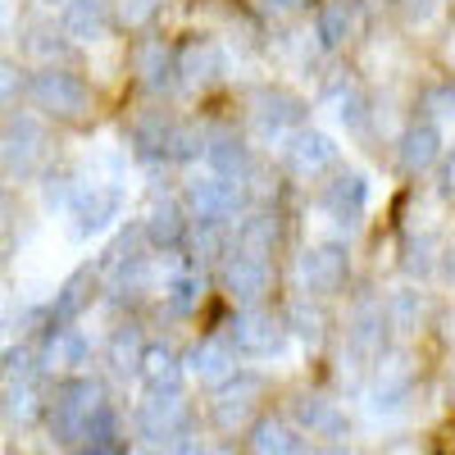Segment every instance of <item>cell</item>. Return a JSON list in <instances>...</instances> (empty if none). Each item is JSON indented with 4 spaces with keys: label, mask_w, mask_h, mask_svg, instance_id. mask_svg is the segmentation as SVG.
Masks as SVG:
<instances>
[{
    "label": "cell",
    "mask_w": 455,
    "mask_h": 455,
    "mask_svg": "<svg viewBox=\"0 0 455 455\" xmlns=\"http://www.w3.org/2000/svg\"><path fill=\"white\" fill-rule=\"evenodd\" d=\"M10 237H14V219H10V210L0 205V251L10 246Z\"/></svg>",
    "instance_id": "bcb514c9"
},
{
    "label": "cell",
    "mask_w": 455,
    "mask_h": 455,
    "mask_svg": "<svg viewBox=\"0 0 455 455\" xmlns=\"http://www.w3.org/2000/svg\"><path fill=\"white\" fill-rule=\"evenodd\" d=\"M182 369H187V378H192L196 387L223 392L237 378V351H233V341L210 337V341H196V347L182 355Z\"/></svg>",
    "instance_id": "7c38bea8"
},
{
    "label": "cell",
    "mask_w": 455,
    "mask_h": 455,
    "mask_svg": "<svg viewBox=\"0 0 455 455\" xmlns=\"http://www.w3.org/2000/svg\"><path fill=\"white\" fill-rule=\"evenodd\" d=\"M5 414H10V424H19V428H28L36 414L46 410V401H42V387H36V378H14V383H5Z\"/></svg>",
    "instance_id": "1f68e13d"
},
{
    "label": "cell",
    "mask_w": 455,
    "mask_h": 455,
    "mask_svg": "<svg viewBox=\"0 0 455 455\" xmlns=\"http://www.w3.org/2000/svg\"><path fill=\"white\" fill-rule=\"evenodd\" d=\"M424 109H428V124H437L442 132L455 128V87H433L424 96Z\"/></svg>",
    "instance_id": "60d3db41"
},
{
    "label": "cell",
    "mask_w": 455,
    "mask_h": 455,
    "mask_svg": "<svg viewBox=\"0 0 455 455\" xmlns=\"http://www.w3.org/2000/svg\"><path fill=\"white\" fill-rule=\"evenodd\" d=\"M442 264V255H437V242H433V233H419L410 242V255H405V269L414 274V278H428L433 269Z\"/></svg>",
    "instance_id": "ab89813d"
},
{
    "label": "cell",
    "mask_w": 455,
    "mask_h": 455,
    "mask_svg": "<svg viewBox=\"0 0 455 455\" xmlns=\"http://www.w3.org/2000/svg\"><path fill=\"white\" fill-rule=\"evenodd\" d=\"M283 164H287V173L315 182V178H328L341 164V146L319 128H296L283 146Z\"/></svg>",
    "instance_id": "30bf717a"
},
{
    "label": "cell",
    "mask_w": 455,
    "mask_h": 455,
    "mask_svg": "<svg viewBox=\"0 0 455 455\" xmlns=\"http://www.w3.org/2000/svg\"><path fill=\"white\" fill-rule=\"evenodd\" d=\"M383 455H424V451L414 446V442H387V446H383Z\"/></svg>",
    "instance_id": "c3c4849f"
},
{
    "label": "cell",
    "mask_w": 455,
    "mask_h": 455,
    "mask_svg": "<svg viewBox=\"0 0 455 455\" xmlns=\"http://www.w3.org/2000/svg\"><path fill=\"white\" fill-rule=\"evenodd\" d=\"M274 242H278V219H274L269 210H251V214H242V223H237V246H242V251H251V255H269Z\"/></svg>",
    "instance_id": "836d02e7"
},
{
    "label": "cell",
    "mask_w": 455,
    "mask_h": 455,
    "mask_svg": "<svg viewBox=\"0 0 455 455\" xmlns=\"http://www.w3.org/2000/svg\"><path fill=\"white\" fill-rule=\"evenodd\" d=\"M100 405H105V387L96 383V378H68V383L55 392V401H51V437L60 446H78L83 424Z\"/></svg>",
    "instance_id": "7a4b0ae2"
},
{
    "label": "cell",
    "mask_w": 455,
    "mask_h": 455,
    "mask_svg": "<svg viewBox=\"0 0 455 455\" xmlns=\"http://www.w3.org/2000/svg\"><path fill=\"white\" fill-rule=\"evenodd\" d=\"M251 455H306V437L287 419H259L251 437Z\"/></svg>",
    "instance_id": "f546056e"
},
{
    "label": "cell",
    "mask_w": 455,
    "mask_h": 455,
    "mask_svg": "<svg viewBox=\"0 0 455 455\" xmlns=\"http://www.w3.org/2000/svg\"><path fill=\"white\" fill-rule=\"evenodd\" d=\"M141 233H146V242L156 246V251L178 246V237H182V210L173 201H156V205H150V214H146Z\"/></svg>",
    "instance_id": "e575fe53"
},
{
    "label": "cell",
    "mask_w": 455,
    "mask_h": 455,
    "mask_svg": "<svg viewBox=\"0 0 455 455\" xmlns=\"http://www.w3.org/2000/svg\"><path fill=\"white\" fill-rule=\"evenodd\" d=\"M255 401H259V378H233L223 392H219V401H214V419H219V428H242L246 419H251V410H255Z\"/></svg>",
    "instance_id": "484cf974"
},
{
    "label": "cell",
    "mask_w": 455,
    "mask_h": 455,
    "mask_svg": "<svg viewBox=\"0 0 455 455\" xmlns=\"http://www.w3.org/2000/svg\"><path fill=\"white\" fill-rule=\"evenodd\" d=\"M410 401H414V355L401 351V347L383 351V355H378V369H373V387L364 396L369 414L392 419V414H401Z\"/></svg>",
    "instance_id": "3957f363"
},
{
    "label": "cell",
    "mask_w": 455,
    "mask_h": 455,
    "mask_svg": "<svg viewBox=\"0 0 455 455\" xmlns=\"http://www.w3.org/2000/svg\"><path fill=\"white\" fill-rule=\"evenodd\" d=\"M160 300H164V310L173 319H187L205 300V278L196 269H182V264H178V269H169L160 278Z\"/></svg>",
    "instance_id": "cb8c5ba5"
},
{
    "label": "cell",
    "mask_w": 455,
    "mask_h": 455,
    "mask_svg": "<svg viewBox=\"0 0 455 455\" xmlns=\"http://www.w3.org/2000/svg\"><path fill=\"white\" fill-rule=\"evenodd\" d=\"M437 5H442V0H405L410 19H419V23H428V19L437 14Z\"/></svg>",
    "instance_id": "f6af8a7d"
},
{
    "label": "cell",
    "mask_w": 455,
    "mask_h": 455,
    "mask_svg": "<svg viewBox=\"0 0 455 455\" xmlns=\"http://www.w3.org/2000/svg\"><path fill=\"white\" fill-rule=\"evenodd\" d=\"M287 332L296 341H306V347H315V341L323 337V310L315 306V296H296L287 306Z\"/></svg>",
    "instance_id": "d590c367"
},
{
    "label": "cell",
    "mask_w": 455,
    "mask_h": 455,
    "mask_svg": "<svg viewBox=\"0 0 455 455\" xmlns=\"http://www.w3.org/2000/svg\"><path fill=\"white\" fill-rule=\"evenodd\" d=\"M223 46L219 42H192V46H182L178 55V78L187 87H210L223 78Z\"/></svg>",
    "instance_id": "603a6c76"
},
{
    "label": "cell",
    "mask_w": 455,
    "mask_h": 455,
    "mask_svg": "<svg viewBox=\"0 0 455 455\" xmlns=\"http://www.w3.org/2000/svg\"><path fill=\"white\" fill-rule=\"evenodd\" d=\"M160 455H205V446H201L196 437H178V442H169Z\"/></svg>",
    "instance_id": "ee69618b"
},
{
    "label": "cell",
    "mask_w": 455,
    "mask_h": 455,
    "mask_svg": "<svg viewBox=\"0 0 455 455\" xmlns=\"http://www.w3.org/2000/svg\"><path fill=\"white\" fill-rule=\"evenodd\" d=\"M446 337L455 341V310H451V319H446Z\"/></svg>",
    "instance_id": "11a10c76"
},
{
    "label": "cell",
    "mask_w": 455,
    "mask_h": 455,
    "mask_svg": "<svg viewBox=\"0 0 455 455\" xmlns=\"http://www.w3.org/2000/svg\"><path fill=\"white\" fill-rule=\"evenodd\" d=\"M205 169H214L219 178L242 187L251 178V156L233 132H214V137H205Z\"/></svg>",
    "instance_id": "d4e9b609"
},
{
    "label": "cell",
    "mask_w": 455,
    "mask_h": 455,
    "mask_svg": "<svg viewBox=\"0 0 455 455\" xmlns=\"http://www.w3.org/2000/svg\"><path fill=\"white\" fill-rule=\"evenodd\" d=\"M119 437H124V428H119V414H114L109 405H100L92 419L83 424V437H78V446L87 451V455H114L119 451Z\"/></svg>",
    "instance_id": "4dcf8cb0"
},
{
    "label": "cell",
    "mask_w": 455,
    "mask_h": 455,
    "mask_svg": "<svg viewBox=\"0 0 455 455\" xmlns=\"http://www.w3.org/2000/svg\"><path fill=\"white\" fill-rule=\"evenodd\" d=\"M347 269H351V255L337 237L310 242L296 255V287L306 296H328V291H337L341 283H347Z\"/></svg>",
    "instance_id": "52a82bcc"
},
{
    "label": "cell",
    "mask_w": 455,
    "mask_h": 455,
    "mask_svg": "<svg viewBox=\"0 0 455 455\" xmlns=\"http://www.w3.org/2000/svg\"><path fill=\"white\" fill-rule=\"evenodd\" d=\"M296 128H306V105H300L291 92L274 87V92H259L251 100V132L259 146H287V137Z\"/></svg>",
    "instance_id": "8992f818"
},
{
    "label": "cell",
    "mask_w": 455,
    "mask_h": 455,
    "mask_svg": "<svg viewBox=\"0 0 455 455\" xmlns=\"http://www.w3.org/2000/svg\"><path fill=\"white\" fill-rule=\"evenodd\" d=\"M442 60L455 68V28H451V36H446V46H442Z\"/></svg>",
    "instance_id": "816d5d0a"
},
{
    "label": "cell",
    "mask_w": 455,
    "mask_h": 455,
    "mask_svg": "<svg viewBox=\"0 0 455 455\" xmlns=\"http://www.w3.org/2000/svg\"><path fill=\"white\" fill-rule=\"evenodd\" d=\"M46 150V128L36 114H14L0 132V160L10 164V173H32V164Z\"/></svg>",
    "instance_id": "5bb4252c"
},
{
    "label": "cell",
    "mask_w": 455,
    "mask_h": 455,
    "mask_svg": "<svg viewBox=\"0 0 455 455\" xmlns=\"http://www.w3.org/2000/svg\"><path fill=\"white\" fill-rule=\"evenodd\" d=\"M137 73H141V83H146L150 92H164V87L173 83L178 64H173V55H169L164 42H141V46H137Z\"/></svg>",
    "instance_id": "d6a6232c"
},
{
    "label": "cell",
    "mask_w": 455,
    "mask_h": 455,
    "mask_svg": "<svg viewBox=\"0 0 455 455\" xmlns=\"http://www.w3.org/2000/svg\"><path fill=\"white\" fill-rule=\"evenodd\" d=\"M205 455H233V451H228V446H205Z\"/></svg>",
    "instance_id": "db71d44e"
},
{
    "label": "cell",
    "mask_w": 455,
    "mask_h": 455,
    "mask_svg": "<svg viewBox=\"0 0 455 455\" xmlns=\"http://www.w3.org/2000/svg\"><path fill=\"white\" fill-rule=\"evenodd\" d=\"M296 5H306V0H264V10H278V14L283 10H296Z\"/></svg>",
    "instance_id": "f907efd6"
},
{
    "label": "cell",
    "mask_w": 455,
    "mask_h": 455,
    "mask_svg": "<svg viewBox=\"0 0 455 455\" xmlns=\"http://www.w3.org/2000/svg\"><path fill=\"white\" fill-rule=\"evenodd\" d=\"M291 419L300 433H310V437H323V442H347V410H341L337 401L328 396H296L291 405Z\"/></svg>",
    "instance_id": "9a60e30c"
},
{
    "label": "cell",
    "mask_w": 455,
    "mask_h": 455,
    "mask_svg": "<svg viewBox=\"0 0 455 455\" xmlns=\"http://www.w3.org/2000/svg\"><path fill=\"white\" fill-rule=\"evenodd\" d=\"M373 205V173L369 169H341L328 187H323V201H319V219L332 223V233H347L355 228Z\"/></svg>",
    "instance_id": "277c9868"
},
{
    "label": "cell",
    "mask_w": 455,
    "mask_h": 455,
    "mask_svg": "<svg viewBox=\"0 0 455 455\" xmlns=\"http://www.w3.org/2000/svg\"><path fill=\"white\" fill-rule=\"evenodd\" d=\"M173 137H178V124H169L160 109L141 114V119L132 124V150L141 160H150V164L173 160Z\"/></svg>",
    "instance_id": "44dd1931"
},
{
    "label": "cell",
    "mask_w": 455,
    "mask_h": 455,
    "mask_svg": "<svg viewBox=\"0 0 455 455\" xmlns=\"http://www.w3.org/2000/svg\"><path fill=\"white\" fill-rule=\"evenodd\" d=\"M137 378H141V387L146 392H178L182 387V355L173 347H164V341H156V347H146L141 351V364H137Z\"/></svg>",
    "instance_id": "d6986e66"
},
{
    "label": "cell",
    "mask_w": 455,
    "mask_h": 455,
    "mask_svg": "<svg viewBox=\"0 0 455 455\" xmlns=\"http://www.w3.org/2000/svg\"><path fill=\"white\" fill-rule=\"evenodd\" d=\"M442 274H446V283H455V246L442 255Z\"/></svg>",
    "instance_id": "681fc988"
},
{
    "label": "cell",
    "mask_w": 455,
    "mask_h": 455,
    "mask_svg": "<svg viewBox=\"0 0 455 455\" xmlns=\"http://www.w3.org/2000/svg\"><path fill=\"white\" fill-rule=\"evenodd\" d=\"M315 36L323 51H337L355 36V5L351 0H323L319 5V19H315Z\"/></svg>",
    "instance_id": "f1b7e54d"
},
{
    "label": "cell",
    "mask_w": 455,
    "mask_h": 455,
    "mask_svg": "<svg viewBox=\"0 0 455 455\" xmlns=\"http://www.w3.org/2000/svg\"><path fill=\"white\" fill-rule=\"evenodd\" d=\"M156 10H160V0H119V19H124L128 28L150 23V19H156Z\"/></svg>",
    "instance_id": "b9f144b4"
},
{
    "label": "cell",
    "mask_w": 455,
    "mask_h": 455,
    "mask_svg": "<svg viewBox=\"0 0 455 455\" xmlns=\"http://www.w3.org/2000/svg\"><path fill=\"white\" fill-rule=\"evenodd\" d=\"M141 332L132 328V323H124L119 332L109 337V347H105V364L114 369V373H137V364H141Z\"/></svg>",
    "instance_id": "8d00e7d4"
},
{
    "label": "cell",
    "mask_w": 455,
    "mask_h": 455,
    "mask_svg": "<svg viewBox=\"0 0 455 455\" xmlns=\"http://www.w3.org/2000/svg\"><path fill=\"white\" fill-rule=\"evenodd\" d=\"M124 187H109V182H100V178H78L73 182V196H68V205H64V228H68V237L73 242H100L114 223H119V214H124Z\"/></svg>",
    "instance_id": "6da1fadb"
},
{
    "label": "cell",
    "mask_w": 455,
    "mask_h": 455,
    "mask_svg": "<svg viewBox=\"0 0 455 455\" xmlns=\"http://www.w3.org/2000/svg\"><path fill=\"white\" fill-rule=\"evenodd\" d=\"M10 19H14V0H0V28H10Z\"/></svg>",
    "instance_id": "f5cc1de1"
},
{
    "label": "cell",
    "mask_w": 455,
    "mask_h": 455,
    "mask_svg": "<svg viewBox=\"0 0 455 455\" xmlns=\"http://www.w3.org/2000/svg\"><path fill=\"white\" fill-rule=\"evenodd\" d=\"M383 337H387L383 300H360L351 310V323H347V351L355 360H373V355H383Z\"/></svg>",
    "instance_id": "2e32d148"
},
{
    "label": "cell",
    "mask_w": 455,
    "mask_h": 455,
    "mask_svg": "<svg viewBox=\"0 0 455 455\" xmlns=\"http://www.w3.org/2000/svg\"><path fill=\"white\" fill-rule=\"evenodd\" d=\"M64 28H55V23H36V28H28V55L32 60H42V64H55L60 60V51H64Z\"/></svg>",
    "instance_id": "74e56055"
},
{
    "label": "cell",
    "mask_w": 455,
    "mask_h": 455,
    "mask_svg": "<svg viewBox=\"0 0 455 455\" xmlns=\"http://www.w3.org/2000/svg\"><path fill=\"white\" fill-rule=\"evenodd\" d=\"M387 328H396L401 337H414L424 328V319H428V296L414 287V283H405V287H396L392 296H387Z\"/></svg>",
    "instance_id": "4316f807"
},
{
    "label": "cell",
    "mask_w": 455,
    "mask_h": 455,
    "mask_svg": "<svg viewBox=\"0 0 455 455\" xmlns=\"http://www.w3.org/2000/svg\"><path fill=\"white\" fill-rule=\"evenodd\" d=\"M92 296H96L92 274H87V269H73V274L55 287V296H51V319H55V323H73V319L92 306Z\"/></svg>",
    "instance_id": "83f0119b"
},
{
    "label": "cell",
    "mask_w": 455,
    "mask_h": 455,
    "mask_svg": "<svg viewBox=\"0 0 455 455\" xmlns=\"http://www.w3.org/2000/svg\"><path fill=\"white\" fill-rule=\"evenodd\" d=\"M187 210H192V223H233L242 210V187L219 178L214 169H196L187 178Z\"/></svg>",
    "instance_id": "ba28073f"
},
{
    "label": "cell",
    "mask_w": 455,
    "mask_h": 455,
    "mask_svg": "<svg viewBox=\"0 0 455 455\" xmlns=\"http://www.w3.org/2000/svg\"><path fill=\"white\" fill-rule=\"evenodd\" d=\"M228 341H233V351L246 355V360H283L287 355V323L259 315V310H246L233 319V328H228Z\"/></svg>",
    "instance_id": "9c48e42d"
},
{
    "label": "cell",
    "mask_w": 455,
    "mask_h": 455,
    "mask_svg": "<svg viewBox=\"0 0 455 455\" xmlns=\"http://www.w3.org/2000/svg\"><path fill=\"white\" fill-rule=\"evenodd\" d=\"M137 437L141 442H178L187 437V401L182 392H146L137 405Z\"/></svg>",
    "instance_id": "8fae6325"
},
{
    "label": "cell",
    "mask_w": 455,
    "mask_h": 455,
    "mask_svg": "<svg viewBox=\"0 0 455 455\" xmlns=\"http://www.w3.org/2000/svg\"><path fill=\"white\" fill-rule=\"evenodd\" d=\"M223 287L228 296L237 300V306L255 310L259 306V296L269 291V255H251V251H233L223 259Z\"/></svg>",
    "instance_id": "4fadbf2b"
},
{
    "label": "cell",
    "mask_w": 455,
    "mask_h": 455,
    "mask_svg": "<svg viewBox=\"0 0 455 455\" xmlns=\"http://www.w3.org/2000/svg\"><path fill=\"white\" fill-rule=\"evenodd\" d=\"M87 60H92V73L100 83H114L124 73V46L114 42V36H100V42L87 46Z\"/></svg>",
    "instance_id": "f35d334b"
},
{
    "label": "cell",
    "mask_w": 455,
    "mask_h": 455,
    "mask_svg": "<svg viewBox=\"0 0 455 455\" xmlns=\"http://www.w3.org/2000/svg\"><path fill=\"white\" fill-rule=\"evenodd\" d=\"M442 192H446V196H455V156L442 164Z\"/></svg>",
    "instance_id": "7dc6e473"
},
{
    "label": "cell",
    "mask_w": 455,
    "mask_h": 455,
    "mask_svg": "<svg viewBox=\"0 0 455 455\" xmlns=\"http://www.w3.org/2000/svg\"><path fill=\"white\" fill-rule=\"evenodd\" d=\"M437 156H442V128L428 124V119L410 124V128L396 137V160H401V169H410V173H428V169L437 164Z\"/></svg>",
    "instance_id": "ac0fdd59"
},
{
    "label": "cell",
    "mask_w": 455,
    "mask_h": 455,
    "mask_svg": "<svg viewBox=\"0 0 455 455\" xmlns=\"http://www.w3.org/2000/svg\"><path fill=\"white\" fill-rule=\"evenodd\" d=\"M32 105L42 114H51V119H83V114L92 109V87L78 78V73H68L60 64H46L32 78Z\"/></svg>",
    "instance_id": "5b68a950"
},
{
    "label": "cell",
    "mask_w": 455,
    "mask_h": 455,
    "mask_svg": "<svg viewBox=\"0 0 455 455\" xmlns=\"http://www.w3.org/2000/svg\"><path fill=\"white\" fill-rule=\"evenodd\" d=\"M60 28L68 42H100V36L109 32V10H105V0H68L64 14H60Z\"/></svg>",
    "instance_id": "7402d4cb"
},
{
    "label": "cell",
    "mask_w": 455,
    "mask_h": 455,
    "mask_svg": "<svg viewBox=\"0 0 455 455\" xmlns=\"http://www.w3.org/2000/svg\"><path fill=\"white\" fill-rule=\"evenodd\" d=\"M319 109L328 114V119L337 128H347V132H360L364 119H369V105H364V92L351 83V78H328L323 92H319Z\"/></svg>",
    "instance_id": "e0dca14e"
},
{
    "label": "cell",
    "mask_w": 455,
    "mask_h": 455,
    "mask_svg": "<svg viewBox=\"0 0 455 455\" xmlns=\"http://www.w3.org/2000/svg\"><path fill=\"white\" fill-rule=\"evenodd\" d=\"M23 92V73L14 60H0V105H10L14 96Z\"/></svg>",
    "instance_id": "7bdbcfd3"
},
{
    "label": "cell",
    "mask_w": 455,
    "mask_h": 455,
    "mask_svg": "<svg viewBox=\"0 0 455 455\" xmlns=\"http://www.w3.org/2000/svg\"><path fill=\"white\" fill-rule=\"evenodd\" d=\"M87 360H92V337L83 328H68V323H60L51 332L46 351H42V364L55 369V373H78Z\"/></svg>",
    "instance_id": "ffe728a7"
},
{
    "label": "cell",
    "mask_w": 455,
    "mask_h": 455,
    "mask_svg": "<svg viewBox=\"0 0 455 455\" xmlns=\"http://www.w3.org/2000/svg\"><path fill=\"white\" fill-rule=\"evenodd\" d=\"M42 5H60V10H64V5H68V0H42Z\"/></svg>",
    "instance_id": "9f6ffc18"
}]
</instances>
